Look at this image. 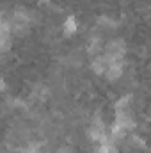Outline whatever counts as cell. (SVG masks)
Masks as SVG:
<instances>
[{"label": "cell", "instance_id": "6da1fadb", "mask_svg": "<svg viewBox=\"0 0 151 153\" xmlns=\"http://www.w3.org/2000/svg\"><path fill=\"white\" fill-rule=\"evenodd\" d=\"M75 29H76V25H75V20H68L66 23H64V32L66 34H71V32H75Z\"/></svg>", "mask_w": 151, "mask_h": 153}]
</instances>
